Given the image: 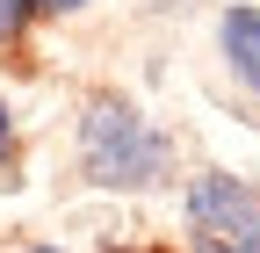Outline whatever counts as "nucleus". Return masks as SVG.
Masks as SVG:
<instances>
[{
	"instance_id": "4",
	"label": "nucleus",
	"mask_w": 260,
	"mask_h": 253,
	"mask_svg": "<svg viewBox=\"0 0 260 253\" xmlns=\"http://www.w3.org/2000/svg\"><path fill=\"white\" fill-rule=\"evenodd\" d=\"M29 15H37V8H29V0H0V44H15Z\"/></svg>"
},
{
	"instance_id": "6",
	"label": "nucleus",
	"mask_w": 260,
	"mask_h": 253,
	"mask_svg": "<svg viewBox=\"0 0 260 253\" xmlns=\"http://www.w3.org/2000/svg\"><path fill=\"white\" fill-rule=\"evenodd\" d=\"M0 145H8V102H0Z\"/></svg>"
},
{
	"instance_id": "1",
	"label": "nucleus",
	"mask_w": 260,
	"mask_h": 253,
	"mask_svg": "<svg viewBox=\"0 0 260 253\" xmlns=\"http://www.w3.org/2000/svg\"><path fill=\"white\" fill-rule=\"evenodd\" d=\"M80 167H87V181H102V188H152V181H167L174 145L159 138L130 102L94 94L87 116H80Z\"/></svg>"
},
{
	"instance_id": "5",
	"label": "nucleus",
	"mask_w": 260,
	"mask_h": 253,
	"mask_svg": "<svg viewBox=\"0 0 260 253\" xmlns=\"http://www.w3.org/2000/svg\"><path fill=\"white\" fill-rule=\"evenodd\" d=\"M29 8H44V15H73V8H87V0H29Z\"/></svg>"
},
{
	"instance_id": "7",
	"label": "nucleus",
	"mask_w": 260,
	"mask_h": 253,
	"mask_svg": "<svg viewBox=\"0 0 260 253\" xmlns=\"http://www.w3.org/2000/svg\"><path fill=\"white\" fill-rule=\"evenodd\" d=\"M22 253H58V246H22Z\"/></svg>"
},
{
	"instance_id": "2",
	"label": "nucleus",
	"mask_w": 260,
	"mask_h": 253,
	"mask_svg": "<svg viewBox=\"0 0 260 253\" xmlns=\"http://www.w3.org/2000/svg\"><path fill=\"white\" fill-rule=\"evenodd\" d=\"M188 225H195V253H260V196L239 174H195Z\"/></svg>"
},
{
	"instance_id": "3",
	"label": "nucleus",
	"mask_w": 260,
	"mask_h": 253,
	"mask_svg": "<svg viewBox=\"0 0 260 253\" xmlns=\"http://www.w3.org/2000/svg\"><path fill=\"white\" fill-rule=\"evenodd\" d=\"M217 44H224V66L246 94H260V8H224L217 22Z\"/></svg>"
}]
</instances>
